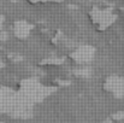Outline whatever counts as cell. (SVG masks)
<instances>
[{"mask_svg": "<svg viewBox=\"0 0 124 123\" xmlns=\"http://www.w3.org/2000/svg\"><path fill=\"white\" fill-rule=\"evenodd\" d=\"M89 16H90L93 23L100 24V25H107L115 19V16H113L112 11H108V10L95 8L94 11H92L89 13Z\"/></svg>", "mask_w": 124, "mask_h": 123, "instance_id": "cell-1", "label": "cell"}, {"mask_svg": "<svg viewBox=\"0 0 124 123\" xmlns=\"http://www.w3.org/2000/svg\"><path fill=\"white\" fill-rule=\"evenodd\" d=\"M6 106H7V93L0 89V112L4 111Z\"/></svg>", "mask_w": 124, "mask_h": 123, "instance_id": "cell-2", "label": "cell"}, {"mask_svg": "<svg viewBox=\"0 0 124 123\" xmlns=\"http://www.w3.org/2000/svg\"><path fill=\"white\" fill-rule=\"evenodd\" d=\"M1 24H2V18L0 17V28H1Z\"/></svg>", "mask_w": 124, "mask_h": 123, "instance_id": "cell-5", "label": "cell"}, {"mask_svg": "<svg viewBox=\"0 0 124 123\" xmlns=\"http://www.w3.org/2000/svg\"><path fill=\"white\" fill-rule=\"evenodd\" d=\"M2 65H4V63H2V60H1V58H0V68H1Z\"/></svg>", "mask_w": 124, "mask_h": 123, "instance_id": "cell-4", "label": "cell"}, {"mask_svg": "<svg viewBox=\"0 0 124 123\" xmlns=\"http://www.w3.org/2000/svg\"><path fill=\"white\" fill-rule=\"evenodd\" d=\"M33 4H39V2H49V1H57V0H29Z\"/></svg>", "mask_w": 124, "mask_h": 123, "instance_id": "cell-3", "label": "cell"}]
</instances>
